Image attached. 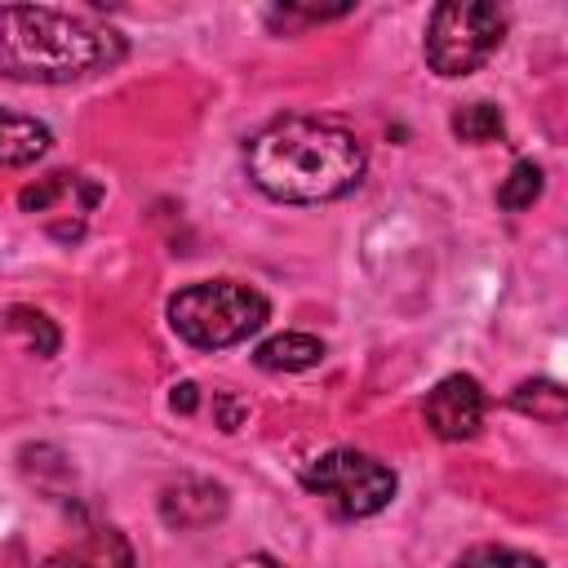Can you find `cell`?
<instances>
[{"mask_svg": "<svg viewBox=\"0 0 568 568\" xmlns=\"http://www.w3.org/2000/svg\"><path fill=\"white\" fill-rule=\"evenodd\" d=\"M364 142L328 120L284 115L257 129L244 146L248 182L280 204H324L359 186L364 178Z\"/></svg>", "mask_w": 568, "mask_h": 568, "instance_id": "cell-1", "label": "cell"}, {"mask_svg": "<svg viewBox=\"0 0 568 568\" xmlns=\"http://www.w3.org/2000/svg\"><path fill=\"white\" fill-rule=\"evenodd\" d=\"M129 53L115 27L44 4H0V75L22 84H71L120 67Z\"/></svg>", "mask_w": 568, "mask_h": 568, "instance_id": "cell-2", "label": "cell"}, {"mask_svg": "<svg viewBox=\"0 0 568 568\" xmlns=\"http://www.w3.org/2000/svg\"><path fill=\"white\" fill-rule=\"evenodd\" d=\"M266 315H271L266 297L240 280H200L169 297L173 333L200 351H222L244 342L266 324Z\"/></svg>", "mask_w": 568, "mask_h": 568, "instance_id": "cell-3", "label": "cell"}, {"mask_svg": "<svg viewBox=\"0 0 568 568\" xmlns=\"http://www.w3.org/2000/svg\"><path fill=\"white\" fill-rule=\"evenodd\" d=\"M506 40V9L484 0H448L435 4L426 22V67L435 75H470L479 71Z\"/></svg>", "mask_w": 568, "mask_h": 568, "instance_id": "cell-4", "label": "cell"}, {"mask_svg": "<svg viewBox=\"0 0 568 568\" xmlns=\"http://www.w3.org/2000/svg\"><path fill=\"white\" fill-rule=\"evenodd\" d=\"M302 488L315 493L333 515L342 519H368L390 506L395 497V470L368 453L355 448H333L315 457L302 470Z\"/></svg>", "mask_w": 568, "mask_h": 568, "instance_id": "cell-5", "label": "cell"}, {"mask_svg": "<svg viewBox=\"0 0 568 568\" xmlns=\"http://www.w3.org/2000/svg\"><path fill=\"white\" fill-rule=\"evenodd\" d=\"M426 426L439 435V439H470L484 422V390L475 377L466 373H453L444 377L430 395H426V408H422Z\"/></svg>", "mask_w": 568, "mask_h": 568, "instance_id": "cell-6", "label": "cell"}, {"mask_svg": "<svg viewBox=\"0 0 568 568\" xmlns=\"http://www.w3.org/2000/svg\"><path fill=\"white\" fill-rule=\"evenodd\" d=\"M226 515V488L213 484V479H200V475H182L173 479L164 493H160V519L178 532H191V528H209Z\"/></svg>", "mask_w": 568, "mask_h": 568, "instance_id": "cell-7", "label": "cell"}, {"mask_svg": "<svg viewBox=\"0 0 568 568\" xmlns=\"http://www.w3.org/2000/svg\"><path fill=\"white\" fill-rule=\"evenodd\" d=\"M44 568H133V546L120 528L102 524V528H89L84 537H75L71 546L53 550L44 559Z\"/></svg>", "mask_w": 568, "mask_h": 568, "instance_id": "cell-8", "label": "cell"}, {"mask_svg": "<svg viewBox=\"0 0 568 568\" xmlns=\"http://www.w3.org/2000/svg\"><path fill=\"white\" fill-rule=\"evenodd\" d=\"M49 146H53L49 124H40V120H31V115H18V111H4V106H0V169L36 164Z\"/></svg>", "mask_w": 568, "mask_h": 568, "instance_id": "cell-9", "label": "cell"}, {"mask_svg": "<svg viewBox=\"0 0 568 568\" xmlns=\"http://www.w3.org/2000/svg\"><path fill=\"white\" fill-rule=\"evenodd\" d=\"M253 359L266 373H302L324 359V342L311 333H275L253 351Z\"/></svg>", "mask_w": 568, "mask_h": 568, "instance_id": "cell-10", "label": "cell"}, {"mask_svg": "<svg viewBox=\"0 0 568 568\" xmlns=\"http://www.w3.org/2000/svg\"><path fill=\"white\" fill-rule=\"evenodd\" d=\"M510 404H515L519 413H528L532 422H546V426H559V422L568 417V395H564V386H559V382H546V377L519 382V386L510 390Z\"/></svg>", "mask_w": 568, "mask_h": 568, "instance_id": "cell-11", "label": "cell"}, {"mask_svg": "<svg viewBox=\"0 0 568 568\" xmlns=\"http://www.w3.org/2000/svg\"><path fill=\"white\" fill-rule=\"evenodd\" d=\"M4 328L18 333V337L27 342V351H36L40 359L58 355V346H62L58 324H53L44 311H36V306H9V311H4Z\"/></svg>", "mask_w": 568, "mask_h": 568, "instance_id": "cell-12", "label": "cell"}, {"mask_svg": "<svg viewBox=\"0 0 568 568\" xmlns=\"http://www.w3.org/2000/svg\"><path fill=\"white\" fill-rule=\"evenodd\" d=\"M453 133L462 138V142H497L501 133H506V120H501V111L493 106V102H466V106H457L453 111Z\"/></svg>", "mask_w": 568, "mask_h": 568, "instance_id": "cell-13", "label": "cell"}, {"mask_svg": "<svg viewBox=\"0 0 568 568\" xmlns=\"http://www.w3.org/2000/svg\"><path fill=\"white\" fill-rule=\"evenodd\" d=\"M541 186H546L541 164L519 160V164H515V169L501 178V186H497V204H501L506 213H524V209H532V200L541 195Z\"/></svg>", "mask_w": 568, "mask_h": 568, "instance_id": "cell-14", "label": "cell"}, {"mask_svg": "<svg viewBox=\"0 0 568 568\" xmlns=\"http://www.w3.org/2000/svg\"><path fill=\"white\" fill-rule=\"evenodd\" d=\"M453 568H546L537 555L528 550H510V546H475L466 550Z\"/></svg>", "mask_w": 568, "mask_h": 568, "instance_id": "cell-15", "label": "cell"}, {"mask_svg": "<svg viewBox=\"0 0 568 568\" xmlns=\"http://www.w3.org/2000/svg\"><path fill=\"white\" fill-rule=\"evenodd\" d=\"M75 173H49V178H40V182H31V186H22L18 191V204L27 209V213H44L58 195H67V191H75Z\"/></svg>", "mask_w": 568, "mask_h": 568, "instance_id": "cell-16", "label": "cell"}, {"mask_svg": "<svg viewBox=\"0 0 568 568\" xmlns=\"http://www.w3.org/2000/svg\"><path fill=\"white\" fill-rule=\"evenodd\" d=\"M244 417H248V404H244L240 395H231V390H217V395H213V422H217L222 430H240Z\"/></svg>", "mask_w": 568, "mask_h": 568, "instance_id": "cell-17", "label": "cell"}, {"mask_svg": "<svg viewBox=\"0 0 568 568\" xmlns=\"http://www.w3.org/2000/svg\"><path fill=\"white\" fill-rule=\"evenodd\" d=\"M169 404H173L178 413H195V408H200V386H195V382H178L173 395H169Z\"/></svg>", "mask_w": 568, "mask_h": 568, "instance_id": "cell-18", "label": "cell"}, {"mask_svg": "<svg viewBox=\"0 0 568 568\" xmlns=\"http://www.w3.org/2000/svg\"><path fill=\"white\" fill-rule=\"evenodd\" d=\"M231 568H280L271 555H244V559H235Z\"/></svg>", "mask_w": 568, "mask_h": 568, "instance_id": "cell-19", "label": "cell"}]
</instances>
